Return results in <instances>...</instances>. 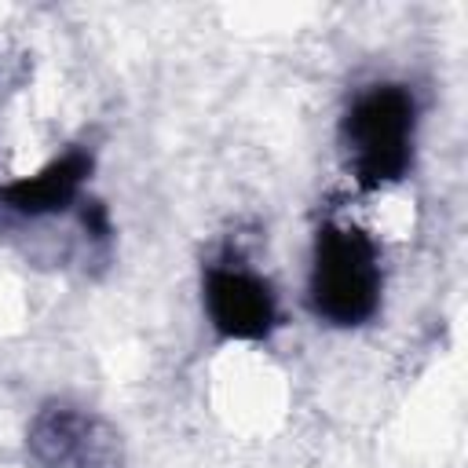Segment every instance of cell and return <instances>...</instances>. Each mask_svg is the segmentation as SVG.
I'll list each match as a JSON object with an SVG mask.
<instances>
[{
    "mask_svg": "<svg viewBox=\"0 0 468 468\" xmlns=\"http://www.w3.org/2000/svg\"><path fill=\"white\" fill-rule=\"evenodd\" d=\"M417 99L406 84H373L358 91L340 121V146L351 179L362 190L399 183L413 165Z\"/></svg>",
    "mask_w": 468,
    "mask_h": 468,
    "instance_id": "2",
    "label": "cell"
},
{
    "mask_svg": "<svg viewBox=\"0 0 468 468\" xmlns=\"http://www.w3.org/2000/svg\"><path fill=\"white\" fill-rule=\"evenodd\" d=\"M384 267L377 241L355 227L329 219L314 230L311 271H307V303L311 314L336 329L366 325L380 311Z\"/></svg>",
    "mask_w": 468,
    "mask_h": 468,
    "instance_id": "1",
    "label": "cell"
},
{
    "mask_svg": "<svg viewBox=\"0 0 468 468\" xmlns=\"http://www.w3.org/2000/svg\"><path fill=\"white\" fill-rule=\"evenodd\" d=\"M91 168H95L91 150L69 146L66 154L51 157V161H48L44 168H37L33 176H18V179H11L7 186H0V201H4L11 212L29 216V219L66 212V208H73V205L80 201Z\"/></svg>",
    "mask_w": 468,
    "mask_h": 468,
    "instance_id": "5",
    "label": "cell"
},
{
    "mask_svg": "<svg viewBox=\"0 0 468 468\" xmlns=\"http://www.w3.org/2000/svg\"><path fill=\"white\" fill-rule=\"evenodd\" d=\"M201 303L223 340H267L278 325V296L241 260H216L201 274Z\"/></svg>",
    "mask_w": 468,
    "mask_h": 468,
    "instance_id": "4",
    "label": "cell"
},
{
    "mask_svg": "<svg viewBox=\"0 0 468 468\" xmlns=\"http://www.w3.org/2000/svg\"><path fill=\"white\" fill-rule=\"evenodd\" d=\"M26 450L40 468H124V442L117 428L77 402H44L29 428Z\"/></svg>",
    "mask_w": 468,
    "mask_h": 468,
    "instance_id": "3",
    "label": "cell"
},
{
    "mask_svg": "<svg viewBox=\"0 0 468 468\" xmlns=\"http://www.w3.org/2000/svg\"><path fill=\"white\" fill-rule=\"evenodd\" d=\"M80 223L88 230L91 241H110L113 227H110V212L102 201H80Z\"/></svg>",
    "mask_w": 468,
    "mask_h": 468,
    "instance_id": "6",
    "label": "cell"
}]
</instances>
